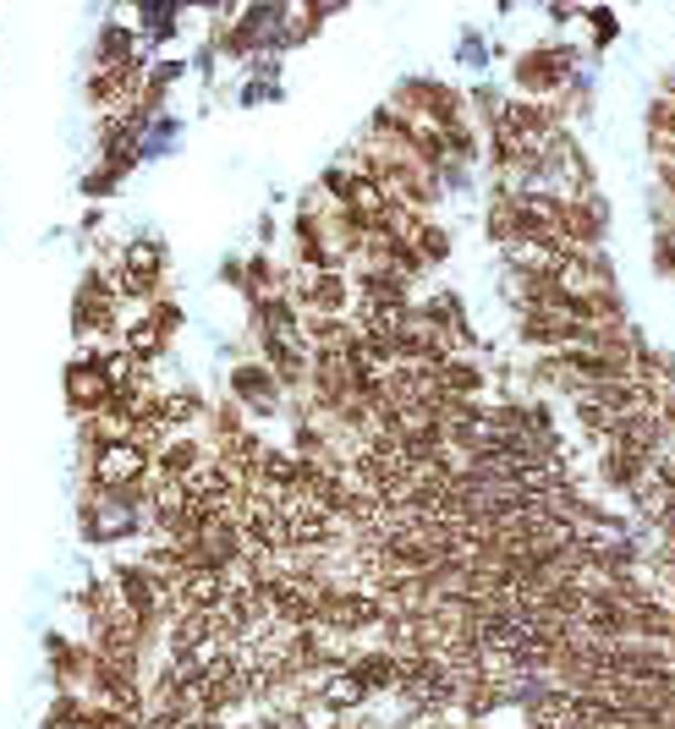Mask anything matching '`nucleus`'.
Here are the masks:
<instances>
[{"mask_svg":"<svg viewBox=\"0 0 675 729\" xmlns=\"http://www.w3.org/2000/svg\"><path fill=\"white\" fill-rule=\"evenodd\" d=\"M566 72H571L566 50H532V55L516 61V83L521 88H555V83H566Z\"/></svg>","mask_w":675,"mask_h":729,"instance_id":"f257e3e1","label":"nucleus"},{"mask_svg":"<svg viewBox=\"0 0 675 729\" xmlns=\"http://www.w3.org/2000/svg\"><path fill=\"white\" fill-rule=\"evenodd\" d=\"M236 390H242L247 401H259V406L275 401V384H270V373H259V368H242V373H236Z\"/></svg>","mask_w":675,"mask_h":729,"instance_id":"f03ea898","label":"nucleus"}]
</instances>
